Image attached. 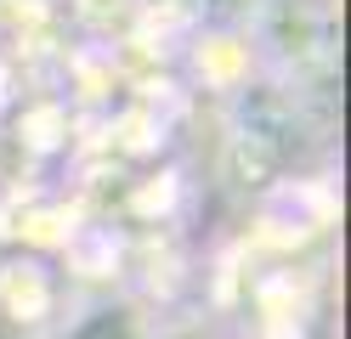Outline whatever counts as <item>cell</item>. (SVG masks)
I'll return each mask as SVG.
<instances>
[{
  "label": "cell",
  "mask_w": 351,
  "mask_h": 339,
  "mask_svg": "<svg viewBox=\"0 0 351 339\" xmlns=\"http://www.w3.org/2000/svg\"><path fill=\"white\" fill-rule=\"evenodd\" d=\"M204 6V17H215V23H244V17H255L267 0H199Z\"/></svg>",
  "instance_id": "obj_1"
}]
</instances>
